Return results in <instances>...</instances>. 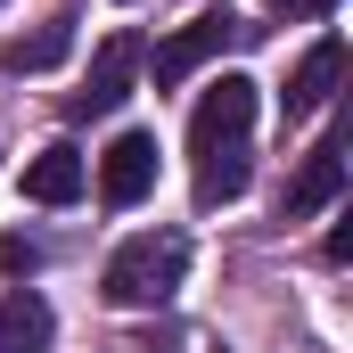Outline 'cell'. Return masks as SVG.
I'll return each instance as SVG.
<instances>
[{"instance_id": "6da1fadb", "label": "cell", "mask_w": 353, "mask_h": 353, "mask_svg": "<svg viewBox=\"0 0 353 353\" xmlns=\"http://www.w3.org/2000/svg\"><path fill=\"white\" fill-rule=\"evenodd\" d=\"M247 132H255V83H247V74L205 83L197 115H189L197 205H230V197H247Z\"/></svg>"}, {"instance_id": "7a4b0ae2", "label": "cell", "mask_w": 353, "mask_h": 353, "mask_svg": "<svg viewBox=\"0 0 353 353\" xmlns=\"http://www.w3.org/2000/svg\"><path fill=\"white\" fill-rule=\"evenodd\" d=\"M181 271H189V239L181 230H140V239H123L107 271H99V296L115 304V312H148V304H165L181 288Z\"/></svg>"}, {"instance_id": "3957f363", "label": "cell", "mask_w": 353, "mask_h": 353, "mask_svg": "<svg viewBox=\"0 0 353 353\" xmlns=\"http://www.w3.org/2000/svg\"><path fill=\"white\" fill-rule=\"evenodd\" d=\"M132 74H140V41L132 33H107L99 58H90V74H83V90L66 99V115H115L132 99Z\"/></svg>"}, {"instance_id": "277c9868", "label": "cell", "mask_w": 353, "mask_h": 353, "mask_svg": "<svg viewBox=\"0 0 353 353\" xmlns=\"http://www.w3.org/2000/svg\"><path fill=\"white\" fill-rule=\"evenodd\" d=\"M230 33H247L230 8H205V17H189L173 41H157V83H165V90H173V83H189V74H197V66H205V58L230 41Z\"/></svg>"}, {"instance_id": "5b68a950", "label": "cell", "mask_w": 353, "mask_h": 353, "mask_svg": "<svg viewBox=\"0 0 353 353\" xmlns=\"http://www.w3.org/2000/svg\"><path fill=\"white\" fill-rule=\"evenodd\" d=\"M148 189H157V140H148V132H123V140L99 157V197H107V205H140Z\"/></svg>"}, {"instance_id": "8992f818", "label": "cell", "mask_w": 353, "mask_h": 353, "mask_svg": "<svg viewBox=\"0 0 353 353\" xmlns=\"http://www.w3.org/2000/svg\"><path fill=\"white\" fill-rule=\"evenodd\" d=\"M345 83V41H312L304 50V66L288 74V123H304V115H321L329 99Z\"/></svg>"}, {"instance_id": "52a82bcc", "label": "cell", "mask_w": 353, "mask_h": 353, "mask_svg": "<svg viewBox=\"0 0 353 353\" xmlns=\"http://www.w3.org/2000/svg\"><path fill=\"white\" fill-rule=\"evenodd\" d=\"M337 189H345V140L329 132V140L304 157V173L288 181V222H312L321 205H337Z\"/></svg>"}, {"instance_id": "ba28073f", "label": "cell", "mask_w": 353, "mask_h": 353, "mask_svg": "<svg viewBox=\"0 0 353 353\" xmlns=\"http://www.w3.org/2000/svg\"><path fill=\"white\" fill-rule=\"evenodd\" d=\"M25 197H33V205H74V197H83V148H66V140L41 148V157L25 165Z\"/></svg>"}, {"instance_id": "9c48e42d", "label": "cell", "mask_w": 353, "mask_h": 353, "mask_svg": "<svg viewBox=\"0 0 353 353\" xmlns=\"http://www.w3.org/2000/svg\"><path fill=\"white\" fill-rule=\"evenodd\" d=\"M50 337H58V321H50V304L41 296H0V353H50Z\"/></svg>"}, {"instance_id": "30bf717a", "label": "cell", "mask_w": 353, "mask_h": 353, "mask_svg": "<svg viewBox=\"0 0 353 353\" xmlns=\"http://www.w3.org/2000/svg\"><path fill=\"white\" fill-rule=\"evenodd\" d=\"M66 41H74L66 25H41L33 41H17V50H8V66H17V74H41V66H58V58H66Z\"/></svg>"}, {"instance_id": "8fae6325", "label": "cell", "mask_w": 353, "mask_h": 353, "mask_svg": "<svg viewBox=\"0 0 353 353\" xmlns=\"http://www.w3.org/2000/svg\"><path fill=\"white\" fill-rule=\"evenodd\" d=\"M271 8H296V17H329L337 0H271Z\"/></svg>"}]
</instances>
